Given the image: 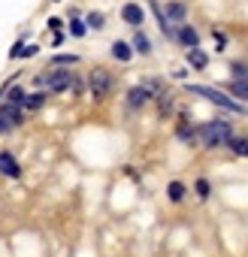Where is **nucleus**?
Listing matches in <instances>:
<instances>
[{
	"instance_id": "1",
	"label": "nucleus",
	"mask_w": 248,
	"mask_h": 257,
	"mask_svg": "<svg viewBox=\"0 0 248 257\" xmlns=\"http://www.w3.org/2000/svg\"><path fill=\"white\" fill-rule=\"evenodd\" d=\"M188 91L197 94V97H206L209 103H215V106H221V109H227V112L245 115V106H242L239 100H230V97H227L224 91H218V88H209V85H188Z\"/></svg>"
},
{
	"instance_id": "2",
	"label": "nucleus",
	"mask_w": 248,
	"mask_h": 257,
	"mask_svg": "<svg viewBox=\"0 0 248 257\" xmlns=\"http://www.w3.org/2000/svg\"><path fill=\"white\" fill-rule=\"evenodd\" d=\"M197 137H200V143H203L206 149L224 146V143L230 140V124H227V121H209V124H203L200 131H197Z\"/></svg>"
},
{
	"instance_id": "3",
	"label": "nucleus",
	"mask_w": 248,
	"mask_h": 257,
	"mask_svg": "<svg viewBox=\"0 0 248 257\" xmlns=\"http://www.w3.org/2000/svg\"><path fill=\"white\" fill-rule=\"evenodd\" d=\"M73 79H76V76H73L70 70H58V73L37 76V85H40V88H46V91H55V94H58V91H67V88L73 85Z\"/></svg>"
},
{
	"instance_id": "4",
	"label": "nucleus",
	"mask_w": 248,
	"mask_h": 257,
	"mask_svg": "<svg viewBox=\"0 0 248 257\" xmlns=\"http://www.w3.org/2000/svg\"><path fill=\"white\" fill-rule=\"evenodd\" d=\"M88 85H91L94 100H103V97L109 94V88H112V76H109L106 70H94V73L88 76Z\"/></svg>"
},
{
	"instance_id": "5",
	"label": "nucleus",
	"mask_w": 248,
	"mask_h": 257,
	"mask_svg": "<svg viewBox=\"0 0 248 257\" xmlns=\"http://www.w3.org/2000/svg\"><path fill=\"white\" fill-rule=\"evenodd\" d=\"M22 124V106L16 103H7L4 109H0V134H10L13 127Z\"/></svg>"
},
{
	"instance_id": "6",
	"label": "nucleus",
	"mask_w": 248,
	"mask_h": 257,
	"mask_svg": "<svg viewBox=\"0 0 248 257\" xmlns=\"http://www.w3.org/2000/svg\"><path fill=\"white\" fill-rule=\"evenodd\" d=\"M121 22L131 25V28H143L146 25V10L140 4H124L121 7Z\"/></svg>"
},
{
	"instance_id": "7",
	"label": "nucleus",
	"mask_w": 248,
	"mask_h": 257,
	"mask_svg": "<svg viewBox=\"0 0 248 257\" xmlns=\"http://www.w3.org/2000/svg\"><path fill=\"white\" fill-rule=\"evenodd\" d=\"M176 43H182L185 49H194V46H200V34L191 28V25H179V31H176Z\"/></svg>"
},
{
	"instance_id": "8",
	"label": "nucleus",
	"mask_w": 248,
	"mask_h": 257,
	"mask_svg": "<svg viewBox=\"0 0 248 257\" xmlns=\"http://www.w3.org/2000/svg\"><path fill=\"white\" fill-rule=\"evenodd\" d=\"M0 173H4L7 179H19L22 176V167L16 164V158L10 152H0Z\"/></svg>"
},
{
	"instance_id": "9",
	"label": "nucleus",
	"mask_w": 248,
	"mask_h": 257,
	"mask_svg": "<svg viewBox=\"0 0 248 257\" xmlns=\"http://www.w3.org/2000/svg\"><path fill=\"white\" fill-rule=\"evenodd\" d=\"M164 16H167L173 25H182V22H185V16H188V7L182 4V0H170L167 10H164Z\"/></svg>"
},
{
	"instance_id": "10",
	"label": "nucleus",
	"mask_w": 248,
	"mask_h": 257,
	"mask_svg": "<svg viewBox=\"0 0 248 257\" xmlns=\"http://www.w3.org/2000/svg\"><path fill=\"white\" fill-rule=\"evenodd\" d=\"M109 52H112V58L121 61V64H128V61L134 58V46H131V43H124V40H115Z\"/></svg>"
},
{
	"instance_id": "11",
	"label": "nucleus",
	"mask_w": 248,
	"mask_h": 257,
	"mask_svg": "<svg viewBox=\"0 0 248 257\" xmlns=\"http://www.w3.org/2000/svg\"><path fill=\"white\" fill-rule=\"evenodd\" d=\"M152 100V88L149 85H140V88H131L128 91V103L131 106H146Z\"/></svg>"
},
{
	"instance_id": "12",
	"label": "nucleus",
	"mask_w": 248,
	"mask_h": 257,
	"mask_svg": "<svg viewBox=\"0 0 248 257\" xmlns=\"http://www.w3.org/2000/svg\"><path fill=\"white\" fill-rule=\"evenodd\" d=\"M134 52H140V55H152V40L146 37V31H140L137 28V34H134Z\"/></svg>"
},
{
	"instance_id": "13",
	"label": "nucleus",
	"mask_w": 248,
	"mask_h": 257,
	"mask_svg": "<svg viewBox=\"0 0 248 257\" xmlns=\"http://www.w3.org/2000/svg\"><path fill=\"white\" fill-rule=\"evenodd\" d=\"M188 64H191L194 70H206L209 58H206V52H203L200 46H194V49H188Z\"/></svg>"
},
{
	"instance_id": "14",
	"label": "nucleus",
	"mask_w": 248,
	"mask_h": 257,
	"mask_svg": "<svg viewBox=\"0 0 248 257\" xmlns=\"http://www.w3.org/2000/svg\"><path fill=\"white\" fill-rule=\"evenodd\" d=\"M25 100H28V91H25L22 85H13V88L7 91V103H16V106H25Z\"/></svg>"
},
{
	"instance_id": "15",
	"label": "nucleus",
	"mask_w": 248,
	"mask_h": 257,
	"mask_svg": "<svg viewBox=\"0 0 248 257\" xmlns=\"http://www.w3.org/2000/svg\"><path fill=\"white\" fill-rule=\"evenodd\" d=\"M85 34H88V25H85V22H82L79 16H73V19H70V37H76V40H82Z\"/></svg>"
},
{
	"instance_id": "16",
	"label": "nucleus",
	"mask_w": 248,
	"mask_h": 257,
	"mask_svg": "<svg viewBox=\"0 0 248 257\" xmlns=\"http://www.w3.org/2000/svg\"><path fill=\"white\" fill-rule=\"evenodd\" d=\"M85 25H88L91 31H103V28H106V16H103V13H88Z\"/></svg>"
},
{
	"instance_id": "17",
	"label": "nucleus",
	"mask_w": 248,
	"mask_h": 257,
	"mask_svg": "<svg viewBox=\"0 0 248 257\" xmlns=\"http://www.w3.org/2000/svg\"><path fill=\"white\" fill-rule=\"evenodd\" d=\"M79 64V55H55L52 58V67H73Z\"/></svg>"
},
{
	"instance_id": "18",
	"label": "nucleus",
	"mask_w": 248,
	"mask_h": 257,
	"mask_svg": "<svg viewBox=\"0 0 248 257\" xmlns=\"http://www.w3.org/2000/svg\"><path fill=\"white\" fill-rule=\"evenodd\" d=\"M230 94H233V97H248V79H233Z\"/></svg>"
},
{
	"instance_id": "19",
	"label": "nucleus",
	"mask_w": 248,
	"mask_h": 257,
	"mask_svg": "<svg viewBox=\"0 0 248 257\" xmlns=\"http://www.w3.org/2000/svg\"><path fill=\"white\" fill-rule=\"evenodd\" d=\"M46 103V91H37V94H28V100H25V106L28 109H40Z\"/></svg>"
},
{
	"instance_id": "20",
	"label": "nucleus",
	"mask_w": 248,
	"mask_h": 257,
	"mask_svg": "<svg viewBox=\"0 0 248 257\" xmlns=\"http://www.w3.org/2000/svg\"><path fill=\"white\" fill-rule=\"evenodd\" d=\"M170 200H173V203H182V200H185V185H182V182H173V185H170Z\"/></svg>"
},
{
	"instance_id": "21",
	"label": "nucleus",
	"mask_w": 248,
	"mask_h": 257,
	"mask_svg": "<svg viewBox=\"0 0 248 257\" xmlns=\"http://www.w3.org/2000/svg\"><path fill=\"white\" fill-rule=\"evenodd\" d=\"M230 149H233L236 155H242V158H248V140H233V143H230Z\"/></svg>"
},
{
	"instance_id": "22",
	"label": "nucleus",
	"mask_w": 248,
	"mask_h": 257,
	"mask_svg": "<svg viewBox=\"0 0 248 257\" xmlns=\"http://www.w3.org/2000/svg\"><path fill=\"white\" fill-rule=\"evenodd\" d=\"M179 137H182L185 143H194V137H197V134H194V127H188V124H179Z\"/></svg>"
},
{
	"instance_id": "23",
	"label": "nucleus",
	"mask_w": 248,
	"mask_h": 257,
	"mask_svg": "<svg viewBox=\"0 0 248 257\" xmlns=\"http://www.w3.org/2000/svg\"><path fill=\"white\" fill-rule=\"evenodd\" d=\"M22 49H25V37H22V40L10 49V61H19V58H22Z\"/></svg>"
},
{
	"instance_id": "24",
	"label": "nucleus",
	"mask_w": 248,
	"mask_h": 257,
	"mask_svg": "<svg viewBox=\"0 0 248 257\" xmlns=\"http://www.w3.org/2000/svg\"><path fill=\"white\" fill-rule=\"evenodd\" d=\"M197 197H209V182H206V179L197 182Z\"/></svg>"
},
{
	"instance_id": "25",
	"label": "nucleus",
	"mask_w": 248,
	"mask_h": 257,
	"mask_svg": "<svg viewBox=\"0 0 248 257\" xmlns=\"http://www.w3.org/2000/svg\"><path fill=\"white\" fill-rule=\"evenodd\" d=\"M233 73H236V79H248V67L245 64H233Z\"/></svg>"
},
{
	"instance_id": "26",
	"label": "nucleus",
	"mask_w": 248,
	"mask_h": 257,
	"mask_svg": "<svg viewBox=\"0 0 248 257\" xmlns=\"http://www.w3.org/2000/svg\"><path fill=\"white\" fill-rule=\"evenodd\" d=\"M37 52H40V46H25V49H22V58H34Z\"/></svg>"
},
{
	"instance_id": "27",
	"label": "nucleus",
	"mask_w": 248,
	"mask_h": 257,
	"mask_svg": "<svg viewBox=\"0 0 248 257\" xmlns=\"http://www.w3.org/2000/svg\"><path fill=\"white\" fill-rule=\"evenodd\" d=\"M46 25H49V28H52V31H61V28H64V22H61V19H49V22H46Z\"/></svg>"
},
{
	"instance_id": "28",
	"label": "nucleus",
	"mask_w": 248,
	"mask_h": 257,
	"mask_svg": "<svg viewBox=\"0 0 248 257\" xmlns=\"http://www.w3.org/2000/svg\"><path fill=\"white\" fill-rule=\"evenodd\" d=\"M52 4H61V0H52Z\"/></svg>"
}]
</instances>
